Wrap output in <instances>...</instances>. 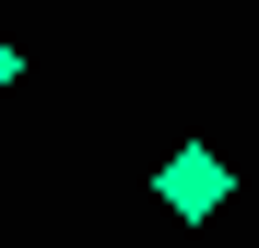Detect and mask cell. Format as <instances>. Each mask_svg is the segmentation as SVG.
I'll return each mask as SVG.
<instances>
[{"mask_svg": "<svg viewBox=\"0 0 259 248\" xmlns=\"http://www.w3.org/2000/svg\"><path fill=\"white\" fill-rule=\"evenodd\" d=\"M153 201H165V213H177V225H212V213H224V201H236V165L212 154V142H177V154L153 165Z\"/></svg>", "mask_w": 259, "mask_h": 248, "instance_id": "6da1fadb", "label": "cell"}, {"mask_svg": "<svg viewBox=\"0 0 259 248\" xmlns=\"http://www.w3.org/2000/svg\"><path fill=\"white\" fill-rule=\"evenodd\" d=\"M12 71H24V59H12V36H0V95H12Z\"/></svg>", "mask_w": 259, "mask_h": 248, "instance_id": "7a4b0ae2", "label": "cell"}]
</instances>
